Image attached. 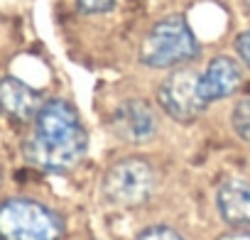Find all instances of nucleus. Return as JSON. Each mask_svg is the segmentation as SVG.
<instances>
[{
	"mask_svg": "<svg viewBox=\"0 0 250 240\" xmlns=\"http://www.w3.org/2000/svg\"><path fill=\"white\" fill-rule=\"evenodd\" d=\"M32 123L35 130L22 142V155L32 167L52 174H66L83 162L88 135L69 100H44Z\"/></svg>",
	"mask_w": 250,
	"mask_h": 240,
	"instance_id": "obj_1",
	"label": "nucleus"
},
{
	"mask_svg": "<svg viewBox=\"0 0 250 240\" xmlns=\"http://www.w3.org/2000/svg\"><path fill=\"white\" fill-rule=\"evenodd\" d=\"M201 52L196 35L187 25L184 18L172 15L160 20L143 40L140 59L145 66L152 69H172L196 59Z\"/></svg>",
	"mask_w": 250,
	"mask_h": 240,
	"instance_id": "obj_2",
	"label": "nucleus"
},
{
	"mask_svg": "<svg viewBox=\"0 0 250 240\" xmlns=\"http://www.w3.org/2000/svg\"><path fill=\"white\" fill-rule=\"evenodd\" d=\"M64 220L49 206L32 199L0 203V240H62Z\"/></svg>",
	"mask_w": 250,
	"mask_h": 240,
	"instance_id": "obj_3",
	"label": "nucleus"
},
{
	"mask_svg": "<svg viewBox=\"0 0 250 240\" xmlns=\"http://www.w3.org/2000/svg\"><path fill=\"white\" fill-rule=\"evenodd\" d=\"M155 191V169L138 157L115 162L103 177V196L113 206L133 208L145 203Z\"/></svg>",
	"mask_w": 250,
	"mask_h": 240,
	"instance_id": "obj_4",
	"label": "nucleus"
},
{
	"mask_svg": "<svg viewBox=\"0 0 250 240\" xmlns=\"http://www.w3.org/2000/svg\"><path fill=\"white\" fill-rule=\"evenodd\" d=\"M157 100L165 108V113L179 123H194L208 105V100L201 93V76H196L189 69L172 71L160 83Z\"/></svg>",
	"mask_w": 250,
	"mask_h": 240,
	"instance_id": "obj_5",
	"label": "nucleus"
},
{
	"mask_svg": "<svg viewBox=\"0 0 250 240\" xmlns=\"http://www.w3.org/2000/svg\"><path fill=\"white\" fill-rule=\"evenodd\" d=\"M113 133L125 142H147L157 133L152 105L140 98L120 103L113 113Z\"/></svg>",
	"mask_w": 250,
	"mask_h": 240,
	"instance_id": "obj_6",
	"label": "nucleus"
},
{
	"mask_svg": "<svg viewBox=\"0 0 250 240\" xmlns=\"http://www.w3.org/2000/svg\"><path fill=\"white\" fill-rule=\"evenodd\" d=\"M42 93L15 76L0 79V113L15 123H30L42 108Z\"/></svg>",
	"mask_w": 250,
	"mask_h": 240,
	"instance_id": "obj_7",
	"label": "nucleus"
},
{
	"mask_svg": "<svg viewBox=\"0 0 250 240\" xmlns=\"http://www.w3.org/2000/svg\"><path fill=\"white\" fill-rule=\"evenodd\" d=\"M240 83H243L240 66L230 57L211 59V64L201 74V93H204V98L208 103L228 98L230 93H235L240 88Z\"/></svg>",
	"mask_w": 250,
	"mask_h": 240,
	"instance_id": "obj_8",
	"label": "nucleus"
},
{
	"mask_svg": "<svg viewBox=\"0 0 250 240\" xmlns=\"http://www.w3.org/2000/svg\"><path fill=\"white\" fill-rule=\"evenodd\" d=\"M218 211L230 225H250V186L243 181H228L216 196Z\"/></svg>",
	"mask_w": 250,
	"mask_h": 240,
	"instance_id": "obj_9",
	"label": "nucleus"
},
{
	"mask_svg": "<svg viewBox=\"0 0 250 240\" xmlns=\"http://www.w3.org/2000/svg\"><path fill=\"white\" fill-rule=\"evenodd\" d=\"M233 130L243 142H250V98H243L233 108Z\"/></svg>",
	"mask_w": 250,
	"mask_h": 240,
	"instance_id": "obj_10",
	"label": "nucleus"
},
{
	"mask_svg": "<svg viewBox=\"0 0 250 240\" xmlns=\"http://www.w3.org/2000/svg\"><path fill=\"white\" fill-rule=\"evenodd\" d=\"M135 240H187V238H182L177 230L167 225H155V228H145Z\"/></svg>",
	"mask_w": 250,
	"mask_h": 240,
	"instance_id": "obj_11",
	"label": "nucleus"
},
{
	"mask_svg": "<svg viewBox=\"0 0 250 240\" xmlns=\"http://www.w3.org/2000/svg\"><path fill=\"white\" fill-rule=\"evenodd\" d=\"M76 3H79V8H81L83 13H88V15H98V13H108V10H113L115 0H76Z\"/></svg>",
	"mask_w": 250,
	"mask_h": 240,
	"instance_id": "obj_12",
	"label": "nucleus"
},
{
	"mask_svg": "<svg viewBox=\"0 0 250 240\" xmlns=\"http://www.w3.org/2000/svg\"><path fill=\"white\" fill-rule=\"evenodd\" d=\"M235 49H238L240 59L245 61V66H250V30H245V32L238 37V42H235Z\"/></svg>",
	"mask_w": 250,
	"mask_h": 240,
	"instance_id": "obj_13",
	"label": "nucleus"
},
{
	"mask_svg": "<svg viewBox=\"0 0 250 240\" xmlns=\"http://www.w3.org/2000/svg\"><path fill=\"white\" fill-rule=\"evenodd\" d=\"M218 240H250V230H230V233L221 235Z\"/></svg>",
	"mask_w": 250,
	"mask_h": 240,
	"instance_id": "obj_14",
	"label": "nucleus"
},
{
	"mask_svg": "<svg viewBox=\"0 0 250 240\" xmlns=\"http://www.w3.org/2000/svg\"><path fill=\"white\" fill-rule=\"evenodd\" d=\"M248 10H250V0H248Z\"/></svg>",
	"mask_w": 250,
	"mask_h": 240,
	"instance_id": "obj_15",
	"label": "nucleus"
}]
</instances>
